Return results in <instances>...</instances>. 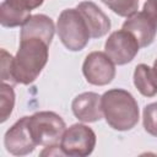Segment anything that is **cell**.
<instances>
[{"label": "cell", "mask_w": 157, "mask_h": 157, "mask_svg": "<svg viewBox=\"0 0 157 157\" xmlns=\"http://www.w3.org/2000/svg\"><path fill=\"white\" fill-rule=\"evenodd\" d=\"M142 10L156 22L157 25V0H146Z\"/></svg>", "instance_id": "obj_20"}, {"label": "cell", "mask_w": 157, "mask_h": 157, "mask_svg": "<svg viewBox=\"0 0 157 157\" xmlns=\"http://www.w3.org/2000/svg\"><path fill=\"white\" fill-rule=\"evenodd\" d=\"M29 117L18 119L4 136V145L7 152L13 156H26L34 151L37 144L34 142L29 131Z\"/></svg>", "instance_id": "obj_8"}, {"label": "cell", "mask_w": 157, "mask_h": 157, "mask_svg": "<svg viewBox=\"0 0 157 157\" xmlns=\"http://www.w3.org/2000/svg\"><path fill=\"white\" fill-rule=\"evenodd\" d=\"M83 16L91 38H101L105 36L110 29L109 17L92 1H82L76 7Z\"/></svg>", "instance_id": "obj_12"}, {"label": "cell", "mask_w": 157, "mask_h": 157, "mask_svg": "<svg viewBox=\"0 0 157 157\" xmlns=\"http://www.w3.org/2000/svg\"><path fill=\"white\" fill-rule=\"evenodd\" d=\"M101 97L96 92H83L77 94L72 103L71 109L74 115L83 123H94L103 118Z\"/></svg>", "instance_id": "obj_10"}, {"label": "cell", "mask_w": 157, "mask_h": 157, "mask_svg": "<svg viewBox=\"0 0 157 157\" xmlns=\"http://www.w3.org/2000/svg\"><path fill=\"white\" fill-rule=\"evenodd\" d=\"M49 45L39 38L20 39V47L12 61L15 85H29L37 80L47 65Z\"/></svg>", "instance_id": "obj_1"}, {"label": "cell", "mask_w": 157, "mask_h": 157, "mask_svg": "<svg viewBox=\"0 0 157 157\" xmlns=\"http://www.w3.org/2000/svg\"><path fill=\"white\" fill-rule=\"evenodd\" d=\"M4 1L11 7L25 12H31L32 10L39 7L44 2V0H4Z\"/></svg>", "instance_id": "obj_19"}, {"label": "cell", "mask_w": 157, "mask_h": 157, "mask_svg": "<svg viewBox=\"0 0 157 157\" xmlns=\"http://www.w3.org/2000/svg\"><path fill=\"white\" fill-rule=\"evenodd\" d=\"M153 71H155V74H156V76H157V59L155 60V63H153Z\"/></svg>", "instance_id": "obj_21"}, {"label": "cell", "mask_w": 157, "mask_h": 157, "mask_svg": "<svg viewBox=\"0 0 157 157\" xmlns=\"http://www.w3.org/2000/svg\"><path fill=\"white\" fill-rule=\"evenodd\" d=\"M86 81L94 86H105L115 77V64L103 52L90 53L82 64Z\"/></svg>", "instance_id": "obj_7"}, {"label": "cell", "mask_w": 157, "mask_h": 157, "mask_svg": "<svg viewBox=\"0 0 157 157\" xmlns=\"http://www.w3.org/2000/svg\"><path fill=\"white\" fill-rule=\"evenodd\" d=\"M15 107V91L11 85L1 82L0 86V121L4 123L11 115Z\"/></svg>", "instance_id": "obj_15"}, {"label": "cell", "mask_w": 157, "mask_h": 157, "mask_svg": "<svg viewBox=\"0 0 157 157\" xmlns=\"http://www.w3.org/2000/svg\"><path fill=\"white\" fill-rule=\"evenodd\" d=\"M29 16L31 12H25L13 9L10 5H7L5 1H2L0 5V23L2 27L12 28V27L22 26Z\"/></svg>", "instance_id": "obj_14"}, {"label": "cell", "mask_w": 157, "mask_h": 157, "mask_svg": "<svg viewBox=\"0 0 157 157\" xmlns=\"http://www.w3.org/2000/svg\"><path fill=\"white\" fill-rule=\"evenodd\" d=\"M134 85L145 97L157 94V76L152 67L146 64H139L134 71Z\"/></svg>", "instance_id": "obj_13"}, {"label": "cell", "mask_w": 157, "mask_h": 157, "mask_svg": "<svg viewBox=\"0 0 157 157\" xmlns=\"http://www.w3.org/2000/svg\"><path fill=\"white\" fill-rule=\"evenodd\" d=\"M123 29L130 32L136 38L140 48H145L155 40L157 25L144 10H141L126 17L125 22L123 23Z\"/></svg>", "instance_id": "obj_9"}, {"label": "cell", "mask_w": 157, "mask_h": 157, "mask_svg": "<svg viewBox=\"0 0 157 157\" xmlns=\"http://www.w3.org/2000/svg\"><path fill=\"white\" fill-rule=\"evenodd\" d=\"M102 110L107 124L118 131H128L139 123V105L134 96L123 90L105 91L102 97Z\"/></svg>", "instance_id": "obj_2"}, {"label": "cell", "mask_w": 157, "mask_h": 157, "mask_svg": "<svg viewBox=\"0 0 157 157\" xmlns=\"http://www.w3.org/2000/svg\"><path fill=\"white\" fill-rule=\"evenodd\" d=\"M114 13L121 17H129L139 9V0H101Z\"/></svg>", "instance_id": "obj_16"}, {"label": "cell", "mask_w": 157, "mask_h": 157, "mask_svg": "<svg viewBox=\"0 0 157 157\" xmlns=\"http://www.w3.org/2000/svg\"><path fill=\"white\" fill-rule=\"evenodd\" d=\"M29 131L37 146H53L58 145L66 130L63 118L54 112H37L29 117Z\"/></svg>", "instance_id": "obj_4"}, {"label": "cell", "mask_w": 157, "mask_h": 157, "mask_svg": "<svg viewBox=\"0 0 157 157\" xmlns=\"http://www.w3.org/2000/svg\"><path fill=\"white\" fill-rule=\"evenodd\" d=\"M97 137L94 131L85 124H72L67 128L60 140V148L65 156L86 157L96 147Z\"/></svg>", "instance_id": "obj_5"}, {"label": "cell", "mask_w": 157, "mask_h": 157, "mask_svg": "<svg viewBox=\"0 0 157 157\" xmlns=\"http://www.w3.org/2000/svg\"><path fill=\"white\" fill-rule=\"evenodd\" d=\"M140 49L136 38L125 29H119L108 37L104 44V53L115 65H125L135 59Z\"/></svg>", "instance_id": "obj_6"}, {"label": "cell", "mask_w": 157, "mask_h": 157, "mask_svg": "<svg viewBox=\"0 0 157 157\" xmlns=\"http://www.w3.org/2000/svg\"><path fill=\"white\" fill-rule=\"evenodd\" d=\"M55 32V26L53 20L43 13L31 15L26 22L21 26L20 39L26 38H39L44 40L48 45L52 44Z\"/></svg>", "instance_id": "obj_11"}, {"label": "cell", "mask_w": 157, "mask_h": 157, "mask_svg": "<svg viewBox=\"0 0 157 157\" xmlns=\"http://www.w3.org/2000/svg\"><path fill=\"white\" fill-rule=\"evenodd\" d=\"M56 32L64 47L70 52L82 50L91 38L87 23L77 9H65L60 12Z\"/></svg>", "instance_id": "obj_3"}, {"label": "cell", "mask_w": 157, "mask_h": 157, "mask_svg": "<svg viewBox=\"0 0 157 157\" xmlns=\"http://www.w3.org/2000/svg\"><path fill=\"white\" fill-rule=\"evenodd\" d=\"M142 123L145 131L157 137V102L150 103L144 108Z\"/></svg>", "instance_id": "obj_17"}, {"label": "cell", "mask_w": 157, "mask_h": 157, "mask_svg": "<svg viewBox=\"0 0 157 157\" xmlns=\"http://www.w3.org/2000/svg\"><path fill=\"white\" fill-rule=\"evenodd\" d=\"M12 61L13 56L5 49H1V81H9L11 85H15L12 76Z\"/></svg>", "instance_id": "obj_18"}]
</instances>
